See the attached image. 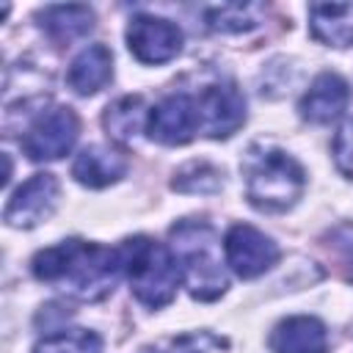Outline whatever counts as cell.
I'll return each instance as SVG.
<instances>
[{
  "label": "cell",
  "mask_w": 353,
  "mask_h": 353,
  "mask_svg": "<svg viewBox=\"0 0 353 353\" xmlns=\"http://www.w3.org/2000/svg\"><path fill=\"white\" fill-rule=\"evenodd\" d=\"M30 270L39 281L52 284L85 303H97L108 298L116 290L119 276L124 273L119 248L85 243L77 237L41 248L33 256Z\"/></svg>",
  "instance_id": "obj_1"
},
{
  "label": "cell",
  "mask_w": 353,
  "mask_h": 353,
  "mask_svg": "<svg viewBox=\"0 0 353 353\" xmlns=\"http://www.w3.org/2000/svg\"><path fill=\"white\" fill-rule=\"evenodd\" d=\"M168 248L179 265V276L196 301H215L226 292L229 276L221 259V243L207 221L185 218L168 229Z\"/></svg>",
  "instance_id": "obj_2"
},
{
  "label": "cell",
  "mask_w": 353,
  "mask_h": 353,
  "mask_svg": "<svg viewBox=\"0 0 353 353\" xmlns=\"http://www.w3.org/2000/svg\"><path fill=\"white\" fill-rule=\"evenodd\" d=\"M240 171L245 182V199L262 212L290 210L306 188V174L301 163L290 152L270 143L248 146Z\"/></svg>",
  "instance_id": "obj_3"
},
{
  "label": "cell",
  "mask_w": 353,
  "mask_h": 353,
  "mask_svg": "<svg viewBox=\"0 0 353 353\" xmlns=\"http://www.w3.org/2000/svg\"><path fill=\"white\" fill-rule=\"evenodd\" d=\"M119 256H121V270L130 281V290L143 306L160 309L174 301L176 284L182 276L165 243H157L146 234H135L119 245Z\"/></svg>",
  "instance_id": "obj_4"
},
{
  "label": "cell",
  "mask_w": 353,
  "mask_h": 353,
  "mask_svg": "<svg viewBox=\"0 0 353 353\" xmlns=\"http://www.w3.org/2000/svg\"><path fill=\"white\" fill-rule=\"evenodd\" d=\"M80 135V119L72 108L55 105L44 110L22 138V152L33 163H47V160H61L63 154L72 152L74 141Z\"/></svg>",
  "instance_id": "obj_5"
},
{
  "label": "cell",
  "mask_w": 353,
  "mask_h": 353,
  "mask_svg": "<svg viewBox=\"0 0 353 353\" xmlns=\"http://www.w3.org/2000/svg\"><path fill=\"white\" fill-rule=\"evenodd\" d=\"M199 132L223 141L232 138L245 121V97L234 83H212L196 97Z\"/></svg>",
  "instance_id": "obj_6"
},
{
  "label": "cell",
  "mask_w": 353,
  "mask_h": 353,
  "mask_svg": "<svg viewBox=\"0 0 353 353\" xmlns=\"http://www.w3.org/2000/svg\"><path fill=\"white\" fill-rule=\"evenodd\" d=\"M223 259L240 279H256L279 262V245L248 223H234L223 237Z\"/></svg>",
  "instance_id": "obj_7"
},
{
  "label": "cell",
  "mask_w": 353,
  "mask_h": 353,
  "mask_svg": "<svg viewBox=\"0 0 353 353\" xmlns=\"http://www.w3.org/2000/svg\"><path fill=\"white\" fill-rule=\"evenodd\" d=\"M58 196H61V185H58V179L52 174H47V171L44 174H33L8 199L6 210H3V221L11 229H33V226L44 223L55 212Z\"/></svg>",
  "instance_id": "obj_8"
},
{
  "label": "cell",
  "mask_w": 353,
  "mask_h": 353,
  "mask_svg": "<svg viewBox=\"0 0 353 353\" xmlns=\"http://www.w3.org/2000/svg\"><path fill=\"white\" fill-rule=\"evenodd\" d=\"M127 47L141 63H165L182 50V30L163 17L138 14L127 25Z\"/></svg>",
  "instance_id": "obj_9"
},
{
  "label": "cell",
  "mask_w": 353,
  "mask_h": 353,
  "mask_svg": "<svg viewBox=\"0 0 353 353\" xmlns=\"http://www.w3.org/2000/svg\"><path fill=\"white\" fill-rule=\"evenodd\" d=\"M196 130H199V113H196V99L190 94H168L149 110L146 132L157 143L182 146L196 135Z\"/></svg>",
  "instance_id": "obj_10"
},
{
  "label": "cell",
  "mask_w": 353,
  "mask_h": 353,
  "mask_svg": "<svg viewBox=\"0 0 353 353\" xmlns=\"http://www.w3.org/2000/svg\"><path fill=\"white\" fill-rule=\"evenodd\" d=\"M350 102V85L336 72H323L312 80L306 94L298 102V110L312 124H331L336 121Z\"/></svg>",
  "instance_id": "obj_11"
},
{
  "label": "cell",
  "mask_w": 353,
  "mask_h": 353,
  "mask_svg": "<svg viewBox=\"0 0 353 353\" xmlns=\"http://www.w3.org/2000/svg\"><path fill=\"white\" fill-rule=\"evenodd\" d=\"M127 168H130V160L121 149L91 143L74 157L72 176L85 188H108L119 182L127 174Z\"/></svg>",
  "instance_id": "obj_12"
},
{
  "label": "cell",
  "mask_w": 353,
  "mask_h": 353,
  "mask_svg": "<svg viewBox=\"0 0 353 353\" xmlns=\"http://www.w3.org/2000/svg\"><path fill=\"white\" fill-rule=\"evenodd\" d=\"M273 353H328V331L312 314H295L270 331L268 339Z\"/></svg>",
  "instance_id": "obj_13"
},
{
  "label": "cell",
  "mask_w": 353,
  "mask_h": 353,
  "mask_svg": "<svg viewBox=\"0 0 353 353\" xmlns=\"http://www.w3.org/2000/svg\"><path fill=\"white\" fill-rule=\"evenodd\" d=\"M113 77V55L105 44H91L85 47L69 66L66 72V83L74 94L80 97H91L99 88H105Z\"/></svg>",
  "instance_id": "obj_14"
},
{
  "label": "cell",
  "mask_w": 353,
  "mask_h": 353,
  "mask_svg": "<svg viewBox=\"0 0 353 353\" xmlns=\"http://www.w3.org/2000/svg\"><path fill=\"white\" fill-rule=\"evenodd\" d=\"M309 30L328 47L353 44V3H312Z\"/></svg>",
  "instance_id": "obj_15"
},
{
  "label": "cell",
  "mask_w": 353,
  "mask_h": 353,
  "mask_svg": "<svg viewBox=\"0 0 353 353\" xmlns=\"http://www.w3.org/2000/svg\"><path fill=\"white\" fill-rule=\"evenodd\" d=\"M39 25L55 44H72L94 28V11L80 3L47 6L44 11H39Z\"/></svg>",
  "instance_id": "obj_16"
},
{
  "label": "cell",
  "mask_w": 353,
  "mask_h": 353,
  "mask_svg": "<svg viewBox=\"0 0 353 353\" xmlns=\"http://www.w3.org/2000/svg\"><path fill=\"white\" fill-rule=\"evenodd\" d=\"M102 124L113 141L132 143L149 124V108H146L143 97H121L113 105H108Z\"/></svg>",
  "instance_id": "obj_17"
},
{
  "label": "cell",
  "mask_w": 353,
  "mask_h": 353,
  "mask_svg": "<svg viewBox=\"0 0 353 353\" xmlns=\"http://www.w3.org/2000/svg\"><path fill=\"white\" fill-rule=\"evenodd\" d=\"M262 3H221L204 11V22L215 33H245L262 22Z\"/></svg>",
  "instance_id": "obj_18"
},
{
  "label": "cell",
  "mask_w": 353,
  "mask_h": 353,
  "mask_svg": "<svg viewBox=\"0 0 353 353\" xmlns=\"http://www.w3.org/2000/svg\"><path fill=\"white\" fill-rule=\"evenodd\" d=\"M33 353H102V336L91 328H63L39 339Z\"/></svg>",
  "instance_id": "obj_19"
},
{
  "label": "cell",
  "mask_w": 353,
  "mask_h": 353,
  "mask_svg": "<svg viewBox=\"0 0 353 353\" xmlns=\"http://www.w3.org/2000/svg\"><path fill=\"white\" fill-rule=\"evenodd\" d=\"M221 185H223L221 171L215 165H210L207 160H193V163L182 165L171 179V188L182 190V193H215V190H221Z\"/></svg>",
  "instance_id": "obj_20"
},
{
  "label": "cell",
  "mask_w": 353,
  "mask_h": 353,
  "mask_svg": "<svg viewBox=\"0 0 353 353\" xmlns=\"http://www.w3.org/2000/svg\"><path fill=\"white\" fill-rule=\"evenodd\" d=\"M328 248L345 276L353 281V223H342L328 234Z\"/></svg>",
  "instance_id": "obj_21"
},
{
  "label": "cell",
  "mask_w": 353,
  "mask_h": 353,
  "mask_svg": "<svg viewBox=\"0 0 353 353\" xmlns=\"http://www.w3.org/2000/svg\"><path fill=\"white\" fill-rule=\"evenodd\" d=\"M331 149H334V163H336V168H339L347 179H353V119H347V121L339 127V132L334 135Z\"/></svg>",
  "instance_id": "obj_22"
},
{
  "label": "cell",
  "mask_w": 353,
  "mask_h": 353,
  "mask_svg": "<svg viewBox=\"0 0 353 353\" xmlns=\"http://www.w3.org/2000/svg\"><path fill=\"white\" fill-rule=\"evenodd\" d=\"M226 342L212 336L210 331H199V334H185L179 339H174L168 353H210L212 347H223Z\"/></svg>",
  "instance_id": "obj_23"
},
{
  "label": "cell",
  "mask_w": 353,
  "mask_h": 353,
  "mask_svg": "<svg viewBox=\"0 0 353 353\" xmlns=\"http://www.w3.org/2000/svg\"><path fill=\"white\" fill-rule=\"evenodd\" d=\"M143 353H152V350H143Z\"/></svg>",
  "instance_id": "obj_24"
}]
</instances>
